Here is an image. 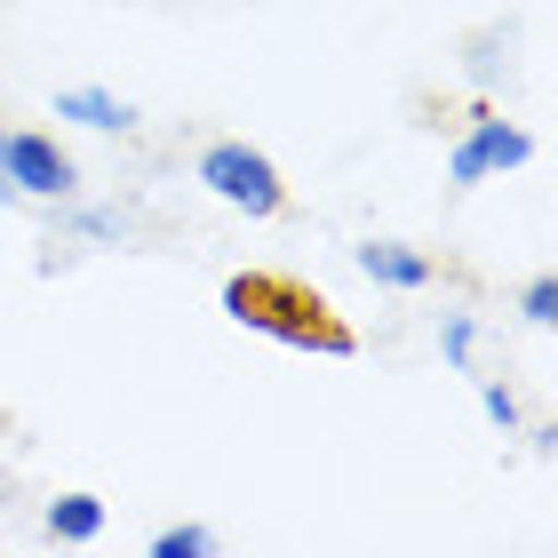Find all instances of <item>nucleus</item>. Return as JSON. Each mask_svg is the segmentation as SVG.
Wrapping results in <instances>:
<instances>
[{
	"label": "nucleus",
	"mask_w": 558,
	"mask_h": 558,
	"mask_svg": "<svg viewBox=\"0 0 558 558\" xmlns=\"http://www.w3.org/2000/svg\"><path fill=\"white\" fill-rule=\"evenodd\" d=\"M0 175L16 184V199H72V160L57 151V136L9 129V144H0Z\"/></svg>",
	"instance_id": "nucleus-3"
},
{
	"label": "nucleus",
	"mask_w": 558,
	"mask_h": 558,
	"mask_svg": "<svg viewBox=\"0 0 558 558\" xmlns=\"http://www.w3.org/2000/svg\"><path fill=\"white\" fill-rule=\"evenodd\" d=\"M526 151H535V136H526V129H511V120H495V112H478L471 129H463V144H454L447 175H454V184H487V175L519 168Z\"/></svg>",
	"instance_id": "nucleus-4"
},
{
	"label": "nucleus",
	"mask_w": 558,
	"mask_h": 558,
	"mask_svg": "<svg viewBox=\"0 0 558 558\" xmlns=\"http://www.w3.org/2000/svg\"><path fill=\"white\" fill-rule=\"evenodd\" d=\"M57 120H81V129H136V105L129 96H112V88H64L57 96Z\"/></svg>",
	"instance_id": "nucleus-6"
},
{
	"label": "nucleus",
	"mask_w": 558,
	"mask_h": 558,
	"mask_svg": "<svg viewBox=\"0 0 558 558\" xmlns=\"http://www.w3.org/2000/svg\"><path fill=\"white\" fill-rule=\"evenodd\" d=\"M223 312L247 319V327H271V336H288V343H319V351H351V336L336 319H327V303L319 295H303L288 288V279H264V271H247L223 288Z\"/></svg>",
	"instance_id": "nucleus-1"
},
{
	"label": "nucleus",
	"mask_w": 558,
	"mask_h": 558,
	"mask_svg": "<svg viewBox=\"0 0 558 558\" xmlns=\"http://www.w3.org/2000/svg\"><path fill=\"white\" fill-rule=\"evenodd\" d=\"M64 223H72L81 240H120V216H112V208H64Z\"/></svg>",
	"instance_id": "nucleus-10"
},
{
	"label": "nucleus",
	"mask_w": 558,
	"mask_h": 558,
	"mask_svg": "<svg viewBox=\"0 0 558 558\" xmlns=\"http://www.w3.org/2000/svg\"><path fill=\"white\" fill-rule=\"evenodd\" d=\"M199 184H208L216 199H232V208H247V216H279V168L264 160L256 144H208L199 151Z\"/></svg>",
	"instance_id": "nucleus-2"
},
{
	"label": "nucleus",
	"mask_w": 558,
	"mask_h": 558,
	"mask_svg": "<svg viewBox=\"0 0 558 558\" xmlns=\"http://www.w3.org/2000/svg\"><path fill=\"white\" fill-rule=\"evenodd\" d=\"M208 550H216L208 526H160L151 535V558H208Z\"/></svg>",
	"instance_id": "nucleus-8"
},
{
	"label": "nucleus",
	"mask_w": 558,
	"mask_h": 558,
	"mask_svg": "<svg viewBox=\"0 0 558 558\" xmlns=\"http://www.w3.org/2000/svg\"><path fill=\"white\" fill-rule=\"evenodd\" d=\"M487 415H495V430H519V399H511V384H487Z\"/></svg>",
	"instance_id": "nucleus-12"
},
{
	"label": "nucleus",
	"mask_w": 558,
	"mask_h": 558,
	"mask_svg": "<svg viewBox=\"0 0 558 558\" xmlns=\"http://www.w3.org/2000/svg\"><path fill=\"white\" fill-rule=\"evenodd\" d=\"M360 271L375 279V288H430V256L423 247H399V240H367Z\"/></svg>",
	"instance_id": "nucleus-5"
},
{
	"label": "nucleus",
	"mask_w": 558,
	"mask_h": 558,
	"mask_svg": "<svg viewBox=\"0 0 558 558\" xmlns=\"http://www.w3.org/2000/svg\"><path fill=\"white\" fill-rule=\"evenodd\" d=\"M471 343H478V327H471L463 312H454V319L439 327V351H447V360H454V367H471Z\"/></svg>",
	"instance_id": "nucleus-11"
},
{
	"label": "nucleus",
	"mask_w": 558,
	"mask_h": 558,
	"mask_svg": "<svg viewBox=\"0 0 558 558\" xmlns=\"http://www.w3.org/2000/svg\"><path fill=\"white\" fill-rule=\"evenodd\" d=\"M48 535H57V543H96V535H105V502H96V495H57V502H48Z\"/></svg>",
	"instance_id": "nucleus-7"
},
{
	"label": "nucleus",
	"mask_w": 558,
	"mask_h": 558,
	"mask_svg": "<svg viewBox=\"0 0 558 558\" xmlns=\"http://www.w3.org/2000/svg\"><path fill=\"white\" fill-rule=\"evenodd\" d=\"M9 199H16V184H9V175H0V208H9Z\"/></svg>",
	"instance_id": "nucleus-13"
},
{
	"label": "nucleus",
	"mask_w": 558,
	"mask_h": 558,
	"mask_svg": "<svg viewBox=\"0 0 558 558\" xmlns=\"http://www.w3.org/2000/svg\"><path fill=\"white\" fill-rule=\"evenodd\" d=\"M519 312L535 319V327H550L558 319V279H526V295H519Z\"/></svg>",
	"instance_id": "nucleus-9"
}]
</instances>
